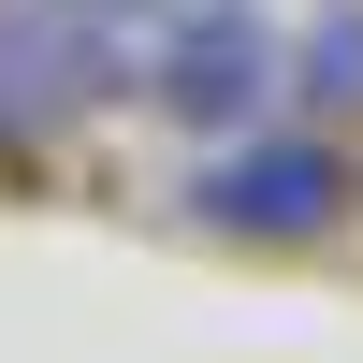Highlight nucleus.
<instances>
[{
    "instance_id": "f257e3e1",
    "label": "nucleus",
    "mask_w": 363,
    "mask_h": 363,
    "mask_svg": "<svg viewBox=\"0 0 363 363\" xmlns=\"http://www.w3.org/2000/svg\"><path fill=\"white\" fill-rule=\"evenodd\" d=\"M262 87H277V29L247 15V0H218V15H174L160 58H145V102L189 116V131H247Z\"/></svg>"
},
{
    "instance_id": "f03ea898",
    "label": "nucleus",
    "mask_w": 363,
    "mask_h": 363,
    "mask_svg": "<svg viewBox=\"0 0 363 363\" xmlns=\"http://www.w3.org/2000/svg\"><path fill=\"white\" fill-rule=\"evenodd\" d=\"M189 218H218V233H335L349 218V160L335 145H218V160L189 174Z\"/></svg>"
},
{
    "instance_id": "7ed1b4c3",
    "label": "nucleus",
    "mask_w": 363,
    "mask_h": 363,
    "mask_svg": "<svg viewBox=\"0 0 363 363\" xmlns=\"http://www.w3.org/2000/svg\"><path fill=\"white\" fill-rule=\"evenodd\" d=\"M58 102H87V87H73V58L29 29V0H0V145H15V131H44Z\"/></svg>"
},
{
    "instance_id": "20e7f679",
    "label": "nucleus",
    "mask_w": 363,
    "mask_h": 363,
    "mask_svg": "<svg viewBox=\"0 0 363 363\" xmlns=\"http://www.w3.org/2000/svg\"><path fill=\"white\" fill-rule=\"evenodd\" d=\"M291 73H306V102L363 116V0H320V29L291 44Z\"/></svg>"
}]
</instances>
